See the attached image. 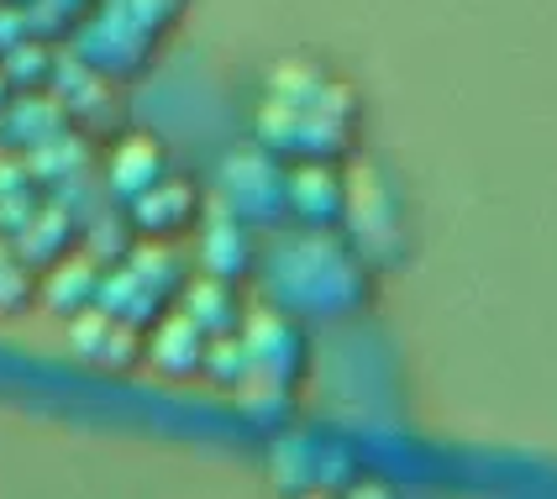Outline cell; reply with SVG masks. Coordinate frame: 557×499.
Segmentation results:
<instances>
[{
  "label": "cell",
  "mask_w": 557,
  "mask_h": 499,
  "mask_svg": "<svg viewBox=\"0 0 557 499\" xmlns=\"http://www.w3.org/2000/svg\"><path fill=\"white\" fill-rule=\"evenodd\" d=\"M263 295L269 305L300 321H342L373 305V263L337 232H289L263 252Z\"/></svg>",
  "instance_id": "1"
},
{
  "label": "cell",
  "mask_w": 557,
  "mask_h": 499,
  "mask_svg": "<svg viewBox=\"0 0 557 499\" xmlns=\"http://www.w3.org/2000/svg\"><path fill=\"white\" fill-rule=\"evenodd\" d=\"M358 126H363V100L352 85H342L332 105H274L263 100L252 116V137L284 163H342L358 153Z\"/></svg>",
  "instance_id": "2"
},
{
  "label": "cell",
  "mask_w": 557,
  "mask_h": 499,
  "mask_svg": "<svg viewBox=\"0 0 557 499\" xmlns=\"http://www.w3.org/2000/svg\"><path fill=\"white\" fill-rule=\"evenodd\" d=\"M342 232H347V242L369 258L373 269H395L405 263V205L395 185L384 179V169H352L347 174V221H342Z\"/></svg>",
  "instance_id": "3"
},
{
  "label": "cell",
  "mask_w": 557,
  "mask_h": 499,
  "mask_svg": "<svg viewBox=\"0 0 557 499\" xmlns=\"http://www.w3.org/2000/svg\"><path fill=\"white\" fill-rule=\"evenodd\" d=\"M216 200L243 221H252L258 232L289 226V169H284V158H274L263 142L226 153L216 169Z\"/></svg>",
  "instance_id": "4"
},
{
  "label": "cell",
  "mask_w": 557,
  "mask_h": 499,
  "mask_svg": "<svg viewBox=\"0 0 557 499\" xmlns=\"http://www.w3.org/2000/svg\"><path fill=\"white\" fill-rule=\"evenodd\" d=\"M243 342L252 352V378L300 389V378L310 374V337H306V326H300V315L278 311V305L248 311Z\"/></svg>",
  "instance_id": "5"
},
{
  "label": "cell",
  "mask_w": 557,
  "mask_h": 499,
  "mask_svg": "<svg viewBox=\"0 0 557 499\" xmlns=\"http://www.w3.org/2000/svg\"><path fill=\"white\" fill-rule=\"evenodd\" d=\"M63 326H69V358L95 369V374L122 378L148 363V332H137V326H126L116 315H106L100 305L85 315H74V321H63Z\"/></svg>",
  "instance_id": "6"
},
{
  "label": "cell",
  "mask_w": 557,
  "mask_h": 499,
  "mask_svg": "<svg viewBox=\"0 0 557 499\" xmlns=\"http://www.w3.org/2000/svg\"><path fill=\"white\" fill-rule=\"evenodd\" d=\"M195 269L216 274V279L243 284L263 269V248H258V226L243 221L237 211H226L216 200V211H206L200 232H195Z\"/></svg>",
  "instance_id": "7"
},
{
  "label": "cell",
  "mask_w": 557,
  "mask_h": 499,
  "mask_svg": "<svg viewBox=\"0 0 557 499\" xmlns=\"http://www.w3.org/2000/svg\"><path fill=\"white\" fill-rule=\"evenodd\" d=\"M74 53L90 63L95 74H106V79H143L158 59V42H148L143 32H132L126 22H116L111 11H95L85 27L74 32Z\"/></svg>",
  "instance_id": "8"
},
{
  "label": "cell",
  "mask_w": 557,
  "mask_h": 499,
  "mask_svg": "<svg viewBox=\"0 0 557 499\" xmlns=\"http://www.w3.org/2000/svg\"><path fill=\"white\" fill-rule=\"evenodd\" d=\"M174 174V158H169V148L158 142V137H148V132H122L116 137V148L106 153V179H100V189H106V200L111 205H132V200H143L153 185H163Z\"/></svg>",
  "instance_id": "9"
},
{
  "label": "cell",
  "mask_w": 557,
  "mask_h": 499,
  "mask_svg": "<svg viewBox=\"0 0 557 499\" xmlns=\"http://www.w3.org/2000/svg\"><path fill=\"white\" fill-rule=\"evenodd\" d=\"M53 95L63 100V111L74 116L79 132L106 137L111 126H122V100H116V79L95 74L79 53H59V74H53Z\"/></svg>",
  "instance_id": "10"
},
{
  "label": "cell",
  "mask_w": 557,
  "mask_h": 499,
  "mask_svg": "<svg viewBox=\"0 0 557 499\" xmlns=\"http://www.w3.org/2000/svg\"><path fill=\"white\" fill-rule=\"evenodd\" d=\"M126 216H132V226H137L143 242H180L189 232H200V221H206V195L189 185V179L169 174V179L153 185L143 200H132Z\"/></svg>",
  "instance_id": "11"
},
{
  "label": "cell",
  "mask_w": 557,
  "mask_h": 499,
  "mask_svg": "<svg viewBox=\"0 0 557 499\" xmlns=\"http://www.w3.org/2000/svg\"><path fill=\"white\" fill-rule=\"evenodd\" d=\"M289 221L310 232H342L347 221V174L337 163H295L289 169Z\"/></svg>",
  "instance_id": "12"
},
{
  "label": "cell",
  "mask_w": 557,
  "mask_h": 499,
  "mask_svg": "<svg viewBox=\"0 0 557 499\" xmlns=\"http://www.w3.org/2000/svg\"><path fill=\"white\" fill-rule=\"evenodd\" d=\"M206 358H211V332L180 305L148 332V363H153V374L174 378V384L180 378H206Z\"/></svg>",
  "instance_id": "13"
},
{
  "label": "cell",
  "mask_w": 557,
  "mask_h": 499,
  "mask_svg": "<svg viewBox=\"0 0 557 499\" xmlns=\"http://www.w3.org/2000/svg\"><path fill=\"white\" fill-rule=\"evenodd\" d=\"M85 226H90V221L79 216L69 200H48V205L27 221V232H22L11 248L22 252L37 274H48V269H59L63 258L85 252Z\"/></svg>",
  "instance_id": "14"
},
{
  "label": "cell",
  "mask_w": 557,
  "mask_h": 499,
  "mask_svg": "<svg viewBox=\"0 0 557 499\" xmlns=\"http://www.w3.org/2000/svg\"><path fill=\"white\" fill-rule=\"evenodd\" d=\"M63 132H74V116L63 111V100L53 90L11 95V105L0 111V153H37Z\"/></svg>",
  "instance_id": "15"
},
{
  "label": "cell",
  "mask_w": 557,
  "mask_h": 499,
  "mask_svg": "<svg viewBox=\"0 0 557 499\" xmlns=\"http://www.w3.org/2000/svg\"><path fill=\"white\" fill-rule=\"evenodd\" d=\"M100 284H106V263H95L90 252H74L59 269L42 274V305L59 321H74V315L100 305Z\"/></svg>",
  "instance_id": "16"
},
{
  "label": "cell",
  "mask_w": 557,
  "mask_h": 499,
  "mask_svg": "<svg viewBox=\"0 0 557 499\" xmlns=\"http://www.w3.org/2000/svg\"><path fill=\"white\" fill-rule=\"evenodd\" d=\"M100 311L126 321V326H137V332H153L174 305H169L132 263H116V269H106V284H100Z\"/></svg>",
  "instance_id": "17"
},
{
  "label": "cell",
  "mask_w": 557,
  "mask_h": 499,
  "mask_svg": "<svg viewBox=\"0 0 557 499\" xmlns=\"http://www.w3.org/2000/svg\"><path fill=\"white\" fill-rule=\"evenodd\" d=\"M180 311L195 315L211 337H237L248 326V305H243V289L232 279H216V274H200V279L185 284L180 295Z\"/></svg>",
  "instance_id": "18"
},
{
  "label": "cell",
  "mask_w": 557,
  "mask_h": 499,
  "mask_svg": "<svg viewBox=\"0 0 557 499\" xmlns=\"http://www.w3.org/2000/svg\"><path fill=\"white\" fill-rule=\"evenodd\" d=\"M27 163L37 169V179L48 185V195H59V189L69 185H85V179H95V142L90 132H63V137H53L48 148H37V153H27Z\"/></svg>",
  "instance_id": "19"
},
{
  "label": "cell",
  "mask_w": 557,
  "mask_h": 499,
  "mask_svg": "<svg viewBox=\"0 0 557 499\" xmlns=\"http://www.w3.org/2000/svg\"><path fill=\"white\" fill-rule=\"evenodd\" d=\"M0 74H5L11 95H48L53 90V74H59V48L27 37L22 48H11V53L0 59Z\"/></svg>",
  "instance_id": "20"
},
{
  "label": "cell",
  "mask_w": 557,
  "mask_h": 499,
  "mask_svg": "<svg viewBox=\"0 0 557 499\" xmlns=\"http://www.w3.org/2000/svg\"><path fill=\"white\" fill-rule=\"evenodd\" d=\"M126 263L153 284L169 305H180V295H185V284H189V263L174 252V242H137Z\"/></svg>",
  "instance_id": "21"
},
{
  "label": "cell",
  "mask_w": 557,
  "mask_h": 499,
  "mask_svg": "<svg viewBox=\"0 0 557 499\" xmlns=\"http://www.w3.org/2000/svg\"><path fill=\"white\" fill-rule=\"evenodd\" d=\"M189 0H100V11H111L116 22H126L132 32H143L148 42H163L169 32L185 22Z\"/></svg>",
  "instance_id": "22"
},
{
  "label": "cell",
  "mask_w": 557,
  "mask_h": 499,
  "mask_svg": "<svg viewBox=\"0 0 557 499\" xmlns=\"http://www.w3.org/2000/svg\"><path fill=\"white\" fill-rule=\"evenodd\" d=\"M137 242H143V237H137V226H132V216H126L122 205H116V211H100V216H90V226H85V252H90L95 263H106V269L126 263Z\"/></svg>",
  "instance_id": "23"
},
{
  "label": "cell",
  "mask_w": 557,
  "mask_h": 499,
  "mask_svg": "<svg viewBox=\"0 0 557 499\" xmlns=\"http://www.w3.org/2000/svg\"><path fill=\"white\" fill-rule=\"evenodd\" d=\"M37 300H42V289H37V269H32L11 242H0V321L27 315Z\"/></svg>",
  "instance_id": "24"
},
{
  "label": "cell",
  "mask_w": 557,
  "mask_h": 499,
  "mask_svg": "<svg viewBox=\"0 0 557 499\" xmlns=\"http://www.w3.org/2000/svg\"><path fill=\"white\" fill-rule=\"evenodd\" d=\"M206 378H211L216 389H226V395H237L252 378V352H248V342H243V332H237V337H211Z\"/></svg>",
  "instance_id": "25"
},
{
  "label": "cell",
  "mask_w": 557,
  "mask_h": 499,
  "mask_svg": "<svg viewBox=\"0 0 557 499\" xmlns=\"http://www.w3.org/2000/svg\"><path fill=\"white\" fill-rule=\"evenodd\" d=\"M32 32H27V5H0V59L11 48H22Z\"/></svg>",
  "instance_id": "26"
},
{
  "label": "cell",
  "mask_w": 557,
  "mask_h": 499,
  "mask_svg": "<svg viewBox=\"0 0 557 499\" xmlns=\"http://www.w3.org/2000/svg\"><path fill=\"white\" fill-rule=\"evenodd\" d=\"M11 105V85H5V74H0V111Z\"/></svg>",
  "instance_id": "27"
},
{
  "label": "cell",
  "mask_w": 557,
  "mask_h": 499,
  "mask_svg": "<svg viewBox=\"0 0 557 499\" xmlns=\"http://www.w3.org/2000/svg\"><path fill=\"white\" fill-rule=\"evenodd\" d=\"M0 5H32V0H0Z\"/></svg>",
  "instance_id": "28"
}]
</instances>
